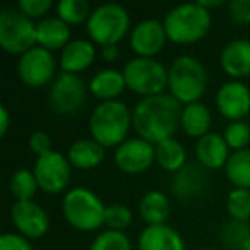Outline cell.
<instances>
[{
  "mask_svg": "<svg viewBox=\"0 0 250 250\" xmlns=\"http://www.w3.org/2000/svg\"><path fill=\"white\" fill-rule=\"evenodd\" d=\"M180 101L171 94H156L137 101L132 110V127L141 139L151 144L171 139L182 122Z\"/></svg>",
  "mask_w": 250,
  "mask_h": 250,
  "instance_id": "6da1fadb",
  "label": "cell"
},
{
  "mask_svg": "<svg viewBox=\"0 0 250 250\" xmlns=\"http://www.w3.org/2000/svg\"><path fill=\"white\" fill-rule=\"evenodd\" d=\"M132 125V113L118 100L101 101L89 118V132L103 147L120 146Z\"/></svg>",
  "mask_w": 250,
  "mask_h": 250,
  "instance_id": "7a4b0ae2",
  "label": "cell"
},
{
  "mask_svg": "<svg viewBox=\"0 0 250 250\" xmlns=\"http://www.w3.org/2000/svg\"><path fill=\"white\" fill-rule=\"evenodd\" d=\"M208 86V74L197 59L182 55L171 62L168 69L170 94L180 103H199Z\"/></svg>",
  "mask_w": 250,
  "mask_h": 250,
  "instance_id": "3957f363",
  "label": "cell"
},
{
  "mask_svg": "<svg viewBox=\"0 0 250 250\" xmlns=\"http://www.w3.org/2000/svg\"><path fill=\"white\" fill-rule=\"evenodd\" d=\"M165 31L168 40L178 45H190L204 38L211 28V14L195 4H182L173 7L165 18Z\"/></svg>",
  "mask_w": 250,
  "mask_h": 250,
  "instance_id": "277c9868",
  "label": "cell"
},
{
  "mask_svg": "<svg viewBox=\"0 0 250 250\" xmlns=\"http://www.w3.org/2000/svg\"><path fill=\"white\" fill-rule=\"evenodd\" d=\"M104 206L91 190L83 187L72 188L65 194L62 211L69 225L83 231H93L104 225Z\"/></svg>",
  "mask_w": 250,
  "mask_h": 250,
  "instance_id": "5b68a950",
  "label": "cell"
},
{
  "mask_svg": "<svg viewBox=\"0 0 250 250\" xmlns=\"http://www.w3.org/2000/svg\"><path fill=\"white\" fill-rule=\"evenodd\" d=\"M36 43V26L18 7L0 11V46L12 55H24Z\"/></svg>",
  "mask_w": 250,
  "mask_h": 250,
  "instance_id": "8992f818",
  "label": "cell"
},
{
  "mask_svg": "<svg viewBox=\"0 0 250 250\" xmlns=\"http://www.w3.org/2000/svg\"><path fill=\"white\" fill-rule=\"evenodd\" d=\"M130 28L129 12L118 4H103L91 12L87 33L91 40L103 46L117 45Z\"/></svg>",
  "mask_w": 250,
  "mask_h": 250,
  "instance_id": "52a82bcc",
  "label": "cell"
},
{
  "mask_svg": "<svg viewBox=\"0 0 250 250\" xmlns=\"http://www.w3.org/2000/svg\"><path fill=\"white\" fill-rule=\"evenodd\" d=\"M124 79L130 91L143 98L163 94L168 86V70L154 59L134 57L124 67Z\"/></svg>",
  "mask_w": 250,
  "mask_h": 250,
  "instance_id": "ba28073f",
  "label": "cell"
},
{
  "mask_svg": "<svg viewBox=\"0 0 250 250\" xmlns=\"http://www.w3.org/2000/svg\"><path fill=\"white\" fill-rule=\"evenodd\" d=\"M87 86L77 74L62 72L50 87V104L59 115H74L84 106Z\"/></svg>",
  "mask_w": 250,
  "mask_h": 250,
  "instance_id": "9c48e42d",
  "label": "cell"
},
{
  "mask_svg": "<svg viewBox=\"0 0 250 250\" xmlns=\"http://www.w3.org/2000/svg\"><path fill=\"white\" fill-rule=\"evenodd\" d=\"M70 161L57 151L38 156L35 165V177L38 187L46 194H59L65 190L70 182Z\"/></svg>",
  "mask_w": 250,
  "mask_h": 250,
  "instance_id": "30bf717a",
  "label": "cell"
},
{
  "mask_svg": "<svg viewBox=\"0 0 250 250\" xmlns=\"http://www.w3.org/2000/svg\"><path fill=\"white\" fill-rule=\"evenodd\" d=\"M18 72L21 81L29 87H43L53 81L55 76V59L52 52L35 46L24 55H21L18 63Z\"/></svg>",
  "mask_w": 250,
  "mask_h": 250,
  "instance_id": "8fae6325",
  "label": "cell"
},
{
  "mask_svg": "<svg viewBox=\"0 0 250 250\" xmlns=\"http://www.w3.org/2000/svg\"><path fill=\"white\" fill-rule=\"evenodd\" d=\"M115 165L125 173H141L156 160L154 146L141 137L125 139L115 151Z\"/></svg>",
  "mask_w": 250,
  "mask_h": 250,
  "instance_id": "7c38bea8",
  "label": "cell"
},
{
  "mask_svg": "<svg viewBox=\"0 0 250 250\" xmlns=\"http://www.w3.org/2000/svg\"><path fill=\"white\" fill-rule=\"evenodd\" d=\"M11 218L14 226L26 238H40L50 228L46 211L33 201L14 202L11 208Z\"/></svg>",
  "mask_w": 250,
  "mask_h": 250,
  "instance_id": "4fadbf2b",
  "label": "cell"
},
{
  "mask_svg": "<svg viewBox=\"0 0 250 250\" xmlns=\"http://www.w3.org/2000/svg\"><path fill=\"white\" fill-rule=\"evenodd\" d=\"M216 104L223 117L231 122L242 120L250 111V89L243 83H225L216 94Z\"/></svg>",
  "mask_w": 250,
  "mask_h": 250,
  "instance_id": "5bb4252c",
  "label": "cell"
},
{
  "mask_svg": "<svg viewBox=\"0 0 250 250\" xmlns=\"http://www.w3.org/2000/svg\"><path fill=\"white\" fill-rule=\"evenodd\" d=\"M167 31L165 26L156 19H146L139 22L132 29L130 35V46L137 53V57L144 59H153L156 53L161 52L167 42Z\"/></svg>",
  "mask_w": 250,
  "mask_h": 250,
  "instance_id": "9a60e30c",
  "label": "cell"
},
{
  "mask_svg": "<svg viewBox=\"0 0 250 250\" xmlns=\"http://www.w3.org/2000/svg\"><path fill=\"white\" fill-rule=\"evenodd\" d=\"M208 185L209 177L204 168L197 167V165H185L180 171H177L171 187H173L177 197L184 199V201H192L204 194Z\"/></svg>",
  "mask_w": 250,
  "mask_h": 250,
  "instance_id": "2e32d148",
  "label": "cell"
},
{
  "mask_svg": "<svg viewBox=\"0 0 250 250\" xmlns=\"http://www.w3.org/2000/svg\"><path fill=\"white\" fill-rule=\"evenodd\" d=\"M228 144H226L225 137L219 134L209 132L204 137L197 141L195 146V154H197L199 163L206 170H216V168L226 167L228 161Z\"/></svg>",
  "mask_w": 250,
  "mask_h": 250,
  "instance_id": "e0dca14e",
  "label": "cell"
},
{
  "mask_svg": "<svg viewBox=\"0 0 250 250\" xmlns=\"http://www.w3.org/2000/svg\"><path fill=\"white\" fill-rule=\"evenodd\" d=\"M139 250H185L182 236L171 226L151 225L139 236Z\"/></svg>",
  "mask_w": 250,
  "mask_h": 250,
  "instance_id": "ac0fdd59",
  "label": "cell"
},
{
  "mask_svg": "<svg viewBox=\"0 0 250 250\" xmlns=\"http://www.w3.org/2000/svg\"><path fill=\"white\" fill-rule=\"evenodd\" d=\"M223 70L231 77L250 74V40H235L223 48L219 57Z\"/></svg>",
  "mask_w": 250,
  "mask_h": 250,
  "instance_id": "d6986e66",
  "label": "cell"
},
{
  "mask_svg": "<svg viewBox=\"0 0 250 250\" xmlns=\"http://www.w3.org/2000/svg\"><path fill=\"white\" fill-rule=\"evenodd\" d=\"M96 50L87 40H72L60 55V69L67 74H79L94 62Z\"/></svg>",
  "mask_w": 250,
  "mask_h": 250,
  "instance_id": "ffe728a7",
  "label": "cell"
},
{
  "mask_svg": "<svg viewBox=\"0 0 250 250\" xmlns=\"http://www.w3.org/2000/svg\"><path fill=\"white\" fill-rule=\"evenodd\" d=\"M36 43L42 48L53 52V50L65 48L70 43L69 24L60 18H45L36 24Z\"/></svg>",
  "mask_w": 250,
  "mask_h": 250,
  "instance_id": "44dd1931",
  "label": "cell"
},
{
  "mask_svg": "<svg viewBox=\"0 0 250 250\" xmlns=\"http://www.w3.org/2000/svg\"><path fill=\"white\" fill-rule=\"evenodd\" d=\"M125 87H127V84L124 79V72H118L113 69L100 70L96 76H93L89 83V91L103 101L117 100V96L124 93Z\"/></svg>",
  "mask_w": 250,
  "mask_h": 250,
  "instance_id": "7402d4cb",
  "label": "cell"
},
{
  "mask_svg": "<svg viewBox=\"0 0 250 250\" xmlns=\"http://www.w3.org/2000/svg\"><path fill=\"white\" fill-rule=\"evenodd\" d=\"M104 158V147L94 139H79L70 146L69 161L81 170H91L98 167Z\"/></svg>",
  "mask_w": 250,
  "mask_h": 250,
  "instance_id": "603a6c76",
  "label": "cell"
},
{
  "mask_svg": "<svg viewBox=\"0 0 250 250\" xmlns=\"http://www.w3.org/2000/svg\"><path fill=\"white\" fill-rule=\"evenodd\" d=\"M211 111L206 104L202 103H190L185 104L182 110V122L180 127L188 134L190 137H204L209 134V127H211Z\"/></svg>",
  "mask_w": 250,
  "mask_h": 250,
  "instance_id": "cb8c5ba5",
  "label": "cell"
},
{
  "mask_svg": "<svg viewBox=\"0 0 250 250\" xmlns=\"http://www.w3.org/2000/svg\"><path fill=\"white\" fill-rule=\"evenodd\" d=\"M139 214L147 223V226L165 225L168 214H170V202H168L167 195L158 190L144 194L139 202Z\"/></svg>",
  "mask_w": 250,
  "mask_h": 250,
  "instance_id": "d4e9b609",
  "label": "cell"
},
{
  "mask_svg": "<svg viewBox=\"0 0 250 250\" xmlns=\"http://www.w3.org/2000/svg\"><path fill=\"white\" fill-rule=\"evenodd\" d=\"M154 154H156L158 165L163 170L175 171V173L185 167V160H187L184 146L177 139H173V137L154 144Z\"/></svg>",
  "mask_w": 250,
  "mask_h": 250,
  "instance_id": "484cf974",
  "label": "cell"
},
{
  "mask_svg": "<svg viewBox=\"0 0 250 250\" xmlns=\"http://www.w3.org/2000/svg\"><path fill=\"white\" fill-rule=\"evenodd\" d=\"M226 177L236 188H250V149H240L229 154L226 161Z\"/></svg>",
  "mask_w": 250,
  "mask_h": 250,
  "instance_id": "4316f807",
  "label": "cell"
},
{
  "mask_svg": "<svg viewBox=\"0 0 250 250\" xmlns=\"http://www.w3.org/2000/svg\"><path fill=\"white\" fill-rule=\"evenodd\" d=\"M219 240L226 249L250 250V226L249 223L229 219L219 231Z\"/></svg>",
  "mask_w": 250,
  "mask_h": 250,
  "instance_id": "83f0119b",
  "label": "cell"
},
{
  "mask_svg": "<svg viewBox=\"0 0 250 250\" xmlns=\"http://www.w3.org/2000/svg\"><path fill=\"white\" fill-rule=\"evenodd\" d=\"M11 192L16 197V202H22V201H31L33 195L36 194V188L38 187V182L33 171L29 170H19L16 171L11 177Z\"/></svg>",
  "mask_w": 250,
  "mask_h": 250,
  "instance_id": "f1b7e54d",
  "label": "cell"
},
{
  "mask_svg": "<svg viewBox=\"0 0 250 250\" xmlns=\"http://www.w3.org/2000/svg\"><path fill=\"white\" fill-rule=\"evenodd\" d=\"M57 14L67 24H81L89 19V4L86 0H62L57 5Z\"/></svg>",
  "mask_w": 250,
  "mask_h": 250,
  "instance_id": "f546056e",
  "label": "cell"
},
{
  "mask_svg": "<svg viewBox=\"0 0 250 250\" xmlns=\"http://www.w3.org/2000/svg\"><path fill=\"white\" fill-rule=\"evenodd\" d=\"M226 208L231 216V219L236 221H250V190L249 188H235L229 192L226 199Z\"/></svg>",
  "mask_w": 250,
  "mask_h": 250,
  "instance_id": "4dcf8cb0",
  "label": "cell"
},
{
  "mask_svg": "<svg viewBox=\"0 0 250 250\" xmlns=\"http://www.w3.org/2000/svg\"><path fill=\"white\" fill-rule=\"evenodd\" d=\"M89 250H132V243L124 231L108 229L94 238Z\"/></svg>",
  "mask_w": 250,
  "mask_h": 250,
  "instance_id": "1f68e13d",
  "label": "cell"
},
{
  "mask_svg": "<svg viewBox=\"0 0 250 250\" xmlns=\"http://www.w3.org/2000/svg\"><path fill=\"white\" fill-rule=\"evenodd\" d=\"M132 223V212L124 204H110L104 209V225L113 231H124Z\"/></svg>",
  "mask_w": 250,
  "mask_h": 250,
  "instance_id": "d6a6232c",
  "label": "cell"
},
{
  "mask_svg": "<svg viewBox=\"0 0 250 250\" xmlns=\"http://www.w3.org/2000/svg\"><path fill=\"white\" fill-rule=\"evenodd\" d=\"M223 137H225L228 147H231V149L235 151L245 149V146L250 141V125L243 120L231 122L225 129Z\"/></svg>",
  "mask_w": 250,
  "mask_h": 250,
  "instance_id": "836d02e7",
  "label": "cell"
},
{
  "mask_svg": "<svg viewBox=\"0 0 250 250\" xmlns=\"http://www.w3.org/2000/svg\"><path fill=\"white\" fill-rule=\"evenodd\" d=\"M228 14L233 24H250V0H231V2H228Z\"/></svg>",
  "mask_w": 250,
  "mask_h": 250,
  "instance_id": "e575fe53",
  "label": "cell"
},
{
  "mask_svg": "<svg viewBox=\"0 0 250 250\" xmlns=\"http://www.w3.org/2000/svg\"><path fill=\"white\" fill-rule=\"evenodd\" d=\"M18 9L28 18H43L52 9V0H21Z\"/></svg>",
  "mask_w": 250,
  "mask_h": 250,
  "instance_id": "d590c367",
  "label": "cell"
},
{
  "mask_svg": "<svg viewBox=\"0 0 250 250\" xmlns=\"http://www.w3.org/2000/svg\"><path fill=\"white\" fill-rule=\"evenodd\" d=\"M0 250H33V247L26 236L5 233L0 236Z\"/></svg>",
  "mask_w": 250,
  "mask_h": 250,
  "instance_id": "8d00e7d4",
  "label": "cell"
},
{
  "mask_svg": "<svg viewBox=\"0 0 250 250\" xmlns=\"http://www.w3.org/2000/svg\"><path fill=\"white\" fill-rule=\"evenodd\" d=\"M29 147H31L36 156H43V154L52 151V139H50L48 134L43 132V130H36V132H33L31 137H29Z\"/></svg>",
  "mask_w": 250,
  "mask_h": 250,
  "instance_id": "74e56055",
  "label": "cell"
},
{
  "mask_svg": "<svg viewBox=\"0 0 250 250\" xmlns=\"http://www.w3.org/2000/svg\"><path fill=\"white\" fill-rule=\"evenodd\" d=\"M11 125V118H9V111L5 106H0V136H5Z\"/></svg>",
  "mask_w": 250,
  "mask_h": 250,
  "instance_id": "f35d334b",
  "label": "cell"
},
{
  "mask_svg": "<svg viewBox=\"0 0 250 250\" xmlns=\"http://www.w3.org/2000/svg\"><path fill=\"white\" fill-rule=\"evenodd\" d=\"M101 55H103L104 60H115L118 57V46L117 45L103 46L101 48Z\"/></svg>",
  "mask_w": 250,
  "mask_h": 250,
  "instance_id": "ab89813d",
  "label": "cell"
},
{
  "mask_svg": "<svg viewBox=\"0 0 250 250\" xmlns=\"http://www.w3.org/2000/svg\"><path fill=\"white\" fill-rule=\"evenodd\" d=\"M201 7H204L206 11H209V9H212V7H221L225 2L223 0H199L197 2Z\"/></svg>",
  "mask_w": 250,
  "mask_h": 250,
  "instance_id": "60d3db41",
  "label": "cell"
},
{
  "mask_svg": "<svg viewBox=\"0 0 250 250\" xmlns=\"http://www.w3.org/2000/svg\"><path fill=\"white\" fill-rule=\"evenodd\" d=\"M201 250H214V249H201Z\"/></svg>",
  "mask_w": 250,
  "mask_h": 250,
  "instance_id": "b9f144b4",
  "label": "cell"
},
{
  "mask_svg": "<svg viewBox=\"0 0 250 250\" xmlns=\"http://www.w3.org/2000/svg\"><path fill=\"white\" fill-rule=\"evenodd\" d=\"M249 226H250V221H249Z\"/></svg>",
  "mask_w": 250,
  "mask_h": 250,
  "instance_id": "7bdbcfd3",
  "label": "cell"
}]
</instances>
